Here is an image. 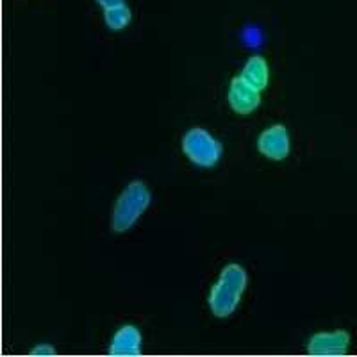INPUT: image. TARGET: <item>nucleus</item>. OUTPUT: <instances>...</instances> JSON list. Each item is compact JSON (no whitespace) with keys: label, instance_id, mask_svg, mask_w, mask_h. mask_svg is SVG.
Here are the masks:
<instances>
[{"label":"nucleus","instance_id":"nucleus-2","mask_svg":"<svg viewBox=\"0 0 357 357\" xmlns=\"http://www.w3.org/2000/svg\"><path fill=\"white\" fill-rule=\"evenodd\" d=\"M152 202V193L143 181H132L120 193L111 213V231L116 234L132 229Z\"/></svg>","mask_w":357,"mask_h":357},{"label":"nucleus","instance_id":"nucleus-1","mask_svg":"<svg viewBox=\"0 0 357 357\" xmlns=\"http://www.w3.org/2000/svg\"><path fill=\"white\" fill-rule=\"evenodd\" d=\"M247 270L241 264H225L207 298L213 314L216 318H229L234 314V311L241 304V296L247 291Z\"/></svg>","mask_w":357,"mask_h":357},{"label":"nucleus","instance_id":"nucleus-3","mask_svg":"<svg viewBox=\"0 0 357 357\" xmlns=\"http://www.w3.org/2000/svg\"><path fill=\"white\" fill-rule=\"evenodd\" d=\"M181 149H183V154L200 168H213L218 165L223 152L222 143L202 127H193L188 130L183 136Z\"/></svg>","mask_w":357,"mask_h":357},{"label":"nucleus","instance_id":"nucleus-4","mask_svg":"<svg viewBox=\"0 0 357 357\" xmlns=\"http://www.w3.org/2000/svg\"><path fill=\"white\" fill-rule=\"evenodd\" d=\"M257 151L270 161H282L288 158L291 151V139L286 126L275 123L266 127L257 138Z\"/></svg>","mask_w":357,"mask_h":357},{"label":"nucleus","instance_id":"nucleus-6","mask_svg":"<svg viewBox=\"0 0 357 357\" xmlns=\"http://www.w3.org/2000/svg\"><path fill=\"white\" fill-rule=\"evenodd\" d=\"M350 347V334L347 331L317 333L309 337L307 352L311 356H343Z\"/></svg>","mask_w":357,"mask_h":357},{"label":"nucleus","instance_id":"nucleus-10","mask_svg":"<svg viewBox=\"0 0 357 357\" xmlns=\"http://www.w3.org/2000/svg\"><path fill=\"white\" fill-rule=\"evenodd\" d=\"M95 2H97V4L100 6L104 11H106V9H111V8H116V6L126 4V0H95Z\"/></svg>","mask_w":357,"mask_h":357},{"label":"nucleus","instance_id":"nucleus-9","mask_svg":"<svg viewBox=\"0 0 357 357\" xmlns=\"http://www.w3.org/2000/svg\"><path fill=\"white\" fill-rule=\"evenodd\" d=\"M132 20V11L127 4L116 6L104 11V22L111 31H123Z\"/></svg>","mask_w":357,"mask_h":357},{"label":"nucleus","instance_id":"nucleus-11","mask_svg":"<svg viewBox=\"0 0 357 357\" xmlns=\"http://www.w3.org/2000/svg\"><path fill=\"white\" fill-rule=\"evenodd\" d=\"M33 356H54L56 354V350L52 349V347L45 345V347H36V349L33 350Z\"/></svg>","mask_w":357,"mask_h":357},{"label":"nucleus","instance_id":"nucleus-7","mask_svg":"<svg viewBox=\"0 0 357 357\" xmlns=\"http://www.w3.org/2000/svg\"><path fill=\"white\" fill-rule=\"evenodd\" d=\"M142 341L143 336L139 333L138 327L134 325H123L118 329L111 340L109 354L111 356H123V357H132L142 354Z\"/></svg>","mask_w":357,"mask_h":357},{"label":"nucleus","instance_id":"nucleus-8","mask_svg":"<svg viewBox=\"0 0 357 357\" xmlns=\"http://www.w3.org/2000/svg\"><path fill=\"white\" fill-rule=\"evenodd\" d=\"M240 75L248 82V84L254 86V88L259 89V91H263V89H266L268 82H270V66H268V61L264 57L252 56L250 59L245 63Z\"/></svg>","mask_w":357,"mask_h":357},{"label":"nucleus","instance_id":"nucleus-5","mask_svg":"<svg viewBox=\"0 0 357 357\" xmlns=\"http://www.w3.org/2000/svg\"><path fill=\"white\" fill-rule=\"evenodd\" d=\"M229 106L241 116L254 113L261 106V91L248 84L241 75L234 77L229 86Z\"/></svg>","mask_w":357,"mask_h":357}]
</instances>
